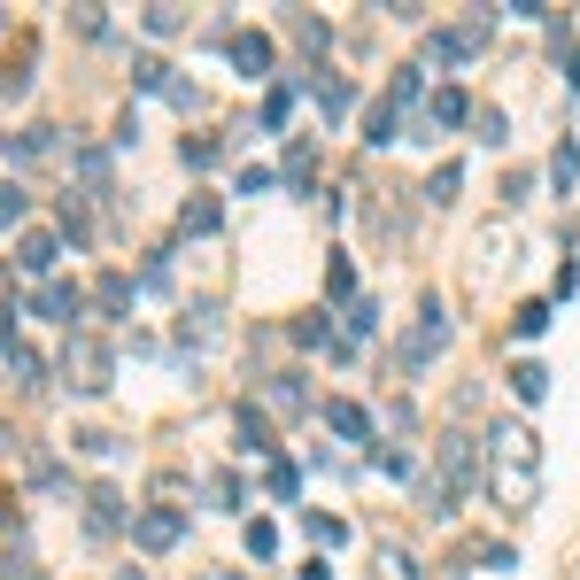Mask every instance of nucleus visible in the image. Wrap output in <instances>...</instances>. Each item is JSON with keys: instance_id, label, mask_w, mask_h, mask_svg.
Masks as SVG:
<instances>
[{"instance_id": "16", "label": "nucleus", "mask_w": 580, "mask_h": 580, "mask_svg": "<svg viewBox=\"0 0 580 580\" xmlns=\"http://www.w3.org/2000/svg\"><path fill=\"white\" fill-rule=\"evenodd\" d=\"M464 117H472V101H464L456 86H441L434 101H426V125H434V132H441V125H464Z\"/></svg>"}, {"instance_id": "14", "label": "nucleus", "mask_w": 580, "mask_h": 580, "mask_svg": "<svg viewBox=\"0 0 580 580\" xmlns=\"http://www.w3.org/2000/svg\"><path fill=\"white\" fill-rule=\"evenodd\" d=\"M86 519H94V534L125 527V495H117V488H86Z\"/></svg>"}, {"instance_id": "4", "label": "nucleus", "mask_w": 580, "mask_h": 580, "mask_svg": "<svg viewBox=\"0 0 580 580\" xmlns=\"http://www.w3.org/2000/svg\"><path fill=\"white\" fill-rule=\"evenodd\" d=\"M488 47V16H472V23H441L434 39H426V70H456V62H472Z\"/></svg>"}, {"instance_id": "32", "label": "nucleus", "mask_w": 580, "mask_h": 580, "mask_svg": "<svg viewBox=\"0 0 580 580\" xmlns=\"http://www.w3.org/2000/svg\"><path fill=\"white\" fill-rule=\"evenodd\" d=\"M472 125H480V140H488V147H503V132H511L503 109H472Z\"/></svg>"}, {"instance_id": "24", "label": "nucleus", "mask_w": 580, "mask_h": 580, "mask_svg": "<svg viewBox=\"0 0 580 580\" xmlns=\"http://www.w3.org/2000/svg\"><path fill=\"white\" fill-rule=\"evenodd\" d=\"M364 140H372V147L403 140V132H395V109H387V101H380V109H372V117H364Z\"/></svg>"}, {"instance_id": "19", "label": "nucleus", "mask_w": 580, "mask_h": 580, "mask_svg": "<svg viewBox=\"0 0 580 580\" xmlns=\"http://www.w3.org/2000/svg\"><path fill=\"white\" fill-rule=\"evenodd\" d=\"M132 78H140L147 94H170V62L163 55H132Z\"/></svg>"}, {"instance_id": "3", "label": "nucleus", "mask_w": 580, "mask_h": 580, "mask_svg": "<svg viewBox=\"0 0 580 580\" xmlns=\"http://www.w3.org/2000/svg\"><path fill=\"white\" fill-rule=\"evenodd\" d=\"M62 380H70L78 395H101V387L117 380V356H109V341H94V333H70V341H62Z\"/></svg>"}, {"instance_id": "2", "label": "nucleus", "mask_w": 580, "mask_h": 580, "mask_svg": "<svg viewBox=\"0 0 580 580\" xmlns=\"http://www.w3.org/2000/svg\"><path fill=\"white\" fill-rule=\"evenodd\" d=\"M464 488H472V441H464V434H441V456H434V472L419 480V511H434V519H449Z\"/></svg>"}, {"instance_id": "6", "label": "nucleus", "mask_w": 580, "mask_h": 580, "mask_svg": "<svg viewBox=\"0 0 580 580\" xmlns=\"http://www.w3.org/2000/svg\"><path fill=\"white\" fill-rule=\"evenodd\" d=\"M178 534H186V511H178V503H147L140 519H132V542H140L147 558L178 550Z\"/></svg>"}, {"instance_id": "20", "label": "nucleus", "mask_w": 580, "mask_h": 580, "mask_svg": "<svg viewBox=\"0 0 580 580\" xmlns=\"http://www.w3.org/2000/svg\"><path fill=\"white\" fill-rule=\"evenodd\" d=\"M147 31H155V39L186 31V8H178V0H155V8H147Z\"/></svg>"}, {"instance_id": "27", "label": "nucleus", "mask_w": 580, "mask_h": 580, "mask_svg": "<svg viewBox=\"0 0 580 580\" xmlns=\"http://www.w3.org/2000/svg\"><path fill=\"white\" fill-rule=\"evenodd\" d=\"M279 550V527L272 519H248V558H272Z\"/></svg>"}, {"instance_id": "37", "label": "nucleus", "mask_w": 580, "mask_h": 580, "mask_svg": "<svg viewBox=\"0 0 580 580\" xmlns=\"http://www.w3.org/2000/svg\"><path fill=\"white\" fill-rule=\"evenodd\" d=\"M0 580H31V566H23V558H16V566H0Z\"/></svg>"}, {"instance_id": "38", "label": "nucleus", "mask_w": 580, "mask_h": 580, "mask_svg": "<svg viewBox=\"0 0 580 580\" xmlns=\"http://www.w3.org/2000/svg\"><path fill=\"white\" fill-rule=\"evenodd\" d=\"M0 309H8V272H0Z\"/></svg>"}, {"instance_id": "39", "label": "nucleus", "mask_w": 580, "mask_h": 580, "mask_svg": "<svg viewBox=\"0 0 580 580\" xmlns=\"http://www.w3.org/2000/svg\"><path fill=\"white\" fill-rule=\"evenodd\" d=\"M117 580H140V566H132V573H117Z\"/></svg>"}, {"instance_id": "28", "label": "nucleus", "mask_w": 580, "mask_h": 580, "mask_svg": "<svg viewBox=\"0 0 580 580\" xmlns=\"http://www.w3.org/2000/svg\"><path fill=\"white\" fill-rule=\"evenodd\" d=\"M287 109H294V94H287V86H272V94H264V132H279Z\"/></svg>"}, {"instance_id": "26", "label": "nucleus", "mask_w": 580, "mask_h": 580, "mask_svg": "<svg viewBox=\"0 0 580 580\" xmlns=\"http://www.w3.org/2000/svg\"><path fill=\"white\" fill-rule=\"evenodd\" d=\"M0 356H8V372H16V380H23V387H31V380H39V372H47V364H39V356H31V348H23V341H16V348H0Z\"/></svg>"}, {"instance_id": "35", "label": "nucleus", "mask_w": 580, "mask_h": 580, "mask_svg": "<svg viewBox=\"0 0 580 580\" xmlns=\"http://www.w3.org/2000/svg\"><path fill=\"white\" fill-rule=\"evenodd\" d=\"M426 194H434V201H449V194H456V163H441L434 178H426Z\"/></svg>"}, {"instance_id": "22", "label": "nucleus", "mask_w": 580, "mask_h": 580, "mask_svg": "<svg viewBox=\"0 0 580 580\" xmlns=\"http://www.w3.org/2000/svg\"><path fill=\"white\" fill-rule=\"evenodd\" d=\"M419 94H426V78H419V70H395V86H387V109H411Z\"/></svg>"}, {"instance_id": "40", "label": "nucleus", "mask_w": 580, "mask_h": 580, "mask_svg": "<svg viewBox=\"0 0 580 580\" xmlns=\"http://www.w3.org/2000/svg\"><path fill=\"white\" fill-rule=\"evenodd\" d=\"M217 580H248V573H217Z\"/></svg>"}, {"instance_id": "33", "label": "nucleus", "mask_w": 580, "mask_h": 580, "mask_svg": "<svg viewBox=\"0 0 580 580\" xmlns=\"http://www.w3.org/2000/svg\"><path fill=\"white\" fill-rule=\"evenodd\" d=\"M372 325H380V302H348V333H356V341H364V333H372Z\"/></svg>"}, {"instance_id": "36", "label": "nucleus", "mask_w": 580, "mask_h": 580, "mask_svg": "<svg viewBox=\"0 0 580 580\" xmlns=\"http://www.w3.org/2000/svg\"><path fill=\"white\" fill-rule=\"evenodd\" d=\"M566 55V86H580V47H558Z\"/></svg>"}, {"instance_id": "1", "label": "nucleus", "mask_w": 580, "mask_h": 580, "mask_svg": "<svg viewBox=\"0 0 580 580\" xmlns=\"http://www.w3.org/2000/svg\"><path fill=\"white\" fill-rule=\"evenodd\" d=\"M488 495L511 519H527L542 503V441H534V426H519V419L488 426Z\"/></svg>"}, {"instance_id": "30", "label": "nucleus", "mask_w": 580, "mask_h": 580, "mask_svg": "<svg viewBox=\"0 0 580 580\" xmlns=\"http://www.w3.org/2000/svg\"><path fill=\"white\" fill-rule=\"evenodd\" d=\"M511 325H519V341H534V333H542V325H550V302H527V309H519V317H511Z\"/></svg>"}, {"instance_id": "8", "label": "nucleus", "mask_w": 580, "mask_h": 580, "mask_svg": "<svg viewBox=\"0 0 580 580\" xmlns=\"http://www.w3.org/2000/svg\"><path fill=\"white\" fill-rule=\"evenodd\" d=\"M16 264L39 272V279H55V264H62V233H39V225H31V233L16 240Z\"/></svg>"}, {"instance_id": "25", "label": "nucleus", "mask_w": 580, "mask_h": 580, "mask_svg": "<svg viewBox=\"0 0 580 580\" xmlns=\"http://www.w3.org/2000/svg\"><path fill=\"white\" fill-rule=\"evenodd\" d=\"M264 488H272V503H294V488H302V480H294V464H279V456H272V472H264Z\"/></svg>"}, {"instance_id": "23", "label": "nucleus", "mask_w": 580, "mask_h": 580, "mask_svg": "<svg viewBox=\"0 0 580 580\" xmlns=\"http://www.w3.org/2000/svg\"><path fill=\"white\" fill-rule=\"evenodd\" d=\"M309 94H317V109H325V117H341V109H348V86H341V78H309Z\"/></svg>"}, {"instance_id": "18", "label": "nucleus", "mask_w": 580, "mask_h": 580, "mask_svg": "<svg viewBox=\"0 0 580 580\" xmlns=\"http://www.w3.org/2000/svg\"><path fill=\"white\" fill-rule=\"evenodd\" d=\"M78 178H86V194H109V155L101 147H78Z\"/></svg>"}, {"instance_id": "34", "label": "nucleus", "mask_w": 580, "mask_h": 580, "mask_svg": "<svg viewBox=\"0 0 580 580\" xmlns=\"http://www.w3.org/2000/svg\"><path fill=\"white\" fill-rule=\"evenodd\" d=\"M309 542H325V550H333V542H348V527H341V519H317V511H309Z\"/></svg>"}, {"instance_id": "41", "label": "nucleus", "mask_w": 580, "mask_h": 580, "mask_svg": "<svg viewBox=\"0 0 580 580\" xmlns=\"http://www.w3.org/2000/svg\"><path fill=\"white\" fill-rule=\"evenodd\" d=\"M0 23H8V8H0Z\"/></svg>"}, {"instance_id": "29", "label": "nucleus", "mask_w": 580, "mask_h": 580, "mask_svg": "<svg viewBox=\"0 0 580 580\" xmlns=\"http://www.w3.org/2000/svg\"><path fill=\"white\" fill-rule=\"evenodd\" d=\"M550 178H558V186H573V178H580V147H573V140L550 155Z\"/></svg>"}, {"instance_id": "7", "label": "nucleus", "mask_w": 580, "mask_h": 580, "mask_svg": "<svg viewBox=\"0 0 580 580\" xmlns=\"http://www.w3.org/2000/svg\"><path fill=\"white\" fill-rule=\"evenodd\" d=\"M31 309H39V317H55V325H70V317L86 309V287H70V279H39Z\"/></svg>"}, {"instance_id": "13", "label": "nucleus", "mask_w": 580, "mask_h": 580, "mask_svg": "<svg viewBox=\"0 0 580 580\" xmlns=\"http://www.w3.org/2000/svg\"><path fill=\"white\" fill-rule=\"evenodd\" d=\"M503 380H511V395H519V403H542V395H550V372H542L534 356H519V364H511Z\"/></svg>"}, {"instance_id": "11", "label": "nucleus", "mask_w": 580, "mask_h": 580, "mask_svg": "<svg viewBox=\"0 0 580 580\" xmlns=\"http://www.w3.org/2000/svg\"><path fill=\"white\" fill-rule=\"evenodd\" d=\"M264 403H272V411H309V387H302V372H272V380H264Z\"/></svg>"}, {"instance_id": "15", "label": "nucleus", "mask_w": 580, "mask_h": 580, "mask_svg": "<svg viewBox=\"0 0 580 580\" xmlns=\"http://www.w3.org/2000/svg\"><path fill=\"white\" fill-rule=\"evenodd\" d=\"M94 309L125 317V309H132V279H125V272H101V279H94Z\"/></svg>"}, {"instance_id": "9", "label": "nucleus", "mask_w": 580, "mask_h": 580, "mask_svg": "<svg viewBox=\"0 0 580 580\" xmlns=\"http://www.w3.org/2000/svg\"><path fill=\"white\" fill-rule=\"evenodd\" d=\"M225 55H233V62L248 70V78H272V62H279L264 31H233V39H225Z\"/></svg>"}, {"instance_id": "17", "label": "nucleus", "mask_w": 580, "mask_h": 580, "mask_svg": "<svg viewBox=\"0 0 580 580\" xmlns=\"http://www.w3.org/2000/svg\"><path fill=\"white\" fill-rule=\"evenodd\" d=\"M217 225H225L217 194H201V201H186V209H178V233H217Z\"/></svg>"}, {"instance_id": "21", "label": "nucleus", "mask_w": 580, "mask_h": 580, "mask_svg": "<svg viewBox=\"0 0 580 580\" xmlns=\"http://www.w3.org/2000/svg\"><path fill=\"white\" fill-rule=\"evenodd\" d=\"M287 23H294V39H302V55H325V47H333V31H325L317 16H287Z\"/></svg>"}, {"instance_id": "31", "label": "nucleus", "mask_w": 580, "mask_h": 580, "mask_svg": "<svg viewBox=\"0 0 580 580\" xmlns=\"http://www.w3.org/2000/svg\"><path fill=\"white\" fill-rule=\"evenodd\" d=\"M0 225H23V186L0 178Z\"/></svg>"}, {"instance_id": "10", "label": "nucleus", "mask_w": 580, "mask_h": 580, "mask_svg": "<svg viewBox=\"0 0 580 580\" xmlns=\"http://www.w3.org/2000/svg\"><path fill=\"white\" fill-rule=\"evenodd\" d=\"M55 125H31V132H0V155H8V163H47V155H55Z\"/></svg>"}, {"instance_id": "5", "label": "nucleus", "mask_w": 580, "mask_h": 580, "mask_svg": "<svg viewBox=\"0 0 580 580\" xmlns=\"http://www.w3.org/2000/svg\"><path fill=\"white\" fill-rule=\"evenodd\" d=\"M441 341H449V309H441V302H426V309H419V325H411V341L395 348V364H403V372H426Z\"/></svg>"}, {"instance_id": "12", "label": "nucleus", "mask_w": 580, "mask_h": 580, "mask_svg": "<svg viewBox=\"0 0 580 580\" xmlns=\"http://www.w3.org/2000/svg\"><path fill=\"white\" fill-rule=\"evenodd\" d=\"M325 426H333L341 441H372V419H364V403H341V395L325 403Z\"/></svg>"}]
</instances>
